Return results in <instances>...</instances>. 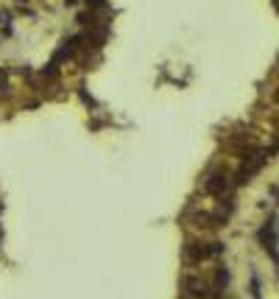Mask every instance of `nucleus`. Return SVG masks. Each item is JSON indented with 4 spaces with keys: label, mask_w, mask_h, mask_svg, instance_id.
Here are the masks:
<instances>
[{
    "label": "nucleus",
    "mask_w": 279,
    "mask_h": 299,
    "mask_svg": "<svg viewBox=\"0 0 279 299\" xmlns=\"http://www.w3.org/2000/svg\"><path fill=\"white\" fill-rule=\"evenodd\" d=\"M187 257L193 263H201V260H207L212 255H221L223 252V244H187Z\"/></svg>",
    "instance_id": "1"
},
{
    "label": "nucleus",
    "mask_w": 279,
    "mask_h": 299,
    "mask_svg": "<svg viewBox=\"0 0 279 299\" xmlns=\"http://www.w3.org/2000/svg\"><path fill=\"white\" fill-rule=\"evenodd\" d=\"M187 294H193V297H201V299H207V285L204 282H198V280H187Z\"/></svg>",
    "instance_id": "4"
},
{
    "label": "nucleus",
    "mask_w": 279,
    "mask_h": 299,
    "mask_svg": "<svg viewBox=\"0 0 279 299\" xmlns=\"http://www.w3.org/2000/svg\"><path fill=\"white\" fill-rule=\"evenodd\" d=\"M226 179H229V176H226L223 171H215V174L204 182V190H207V193H212V196H221L223 190H226Z\"/></svg>",
    "instance_id": "2"
},
{
    "label": "nucleus",
    "mask_w": 279,
    "mask_h": 299,
    "mask_svg": "<svg viewBox=\"0 0 279 299\" xmlns=\"http://www.w3.org/2000/svg\"><path fill=\"white\" fill-rule=\"evenodd\" d=\"M0 87L6 89V76H3V73H0Z\"/></svg>",
    "instance_id": "6"
},
{
    "label": "nucleus",
    "mask_w": 279,
    "mask_h": 299,
    "mask_svg": "<svg viewBox=\"0 0 279 299\" xmlns=\"http://www.w3.org/2000/svg\"><path fill=\"white\" fill-rule=\"evenodd\" d=\"M226 282H229V271H226V268H218V274H215V285H218V288H226Z\"/></svg>",
    "instance_id": "5"
},
{
    "label": "nucleus",
    "mask_w": 279,
    "mask_h": 299,
    "mask_svg": "<svg viewBox=\"0 0 279 299\" xmlns=\"http://www.w3.org/2000/svg\"><path fill=\"white\" fill-rule=\"evenodd\" d=\"M260 238H263V244H265V249L271 252V257L277 260V232H274V215H271V224H268L265 229L260 232Z\"/></svg>",
    "instance_id": "3"
}]
</instances>
